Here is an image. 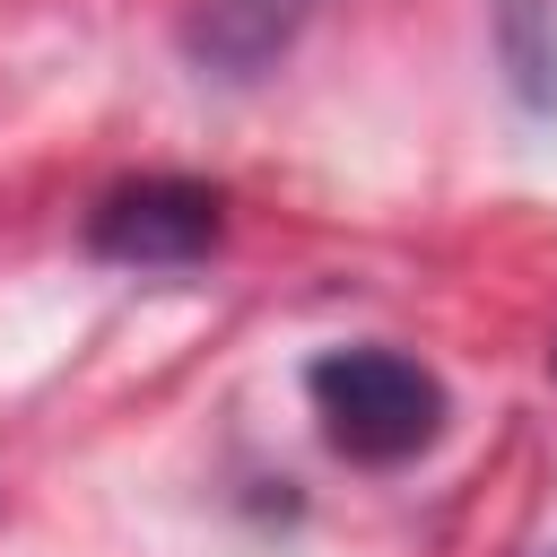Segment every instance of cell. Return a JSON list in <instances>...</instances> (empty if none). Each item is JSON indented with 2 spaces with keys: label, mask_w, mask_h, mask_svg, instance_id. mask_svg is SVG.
Segmentation results:
<instances>
[{
  "label": "cell",
  "mask_w": 557,
  "mask_h": 557,
  "mask_svg": "<svg viewBox=\"0 0 557 557\" xmlns=\"http://www.w3.org/2000/svg\"><path fill=\"white\" fill-rule=\"evenodd\" d=\"M305 400H313V418H322V444H331L339 461H357V470H400V461H418V453L444 435V418H453L435 366H418L409 348H383V339L322 348V357L305 366Z\"/></svg>",
  "instance_id": "cell-1"
},
{
  "label": "cell",
  "mask_w": 557,
  "mask_h": 557,
  "mask_svg": "<svg viewBox=\"0 0 557 557\" xmlns=\"http://www.w3.org/2000/svg\"><path fill=\"white\" fill-rule=\"evenodd\" d=\"M313 9L322 0H183V52L200 78L244 87V78L287 61V44L305 35Z\"/></svg>",
  "instance_id": "cell-3"
},
{
  "label": "cell",
  "mask_w": 557,
  "mask_h": 557,
  "mask_svg": "<svg viewBox=\"0 0 557 557\" xmlns=\"http://www.w3.org/2000/svg\"><path fill=\"white\" fill-rule=\"evenodd\" d=\"M226 226V200L191 174H139V183H113L96 209H87V252L113 261V270H191L209 261Z\"/></svg>",
  "instance_id": "cell-2"
},
{
  "label": "cell",
  "mask_w": 557,
  "mask_h": 557,
  "mask_svg": "<svg viewBox=\"0 0 557 557\" xmlns=\"http://www.w3.org/2000/svg\"><path fill=\"white\" fill-rule=\"evenodd\" d=\"M548 366H557V348H548Z\"/></svg>",
  "instance_id": "cell-4"
}]
</instances>
